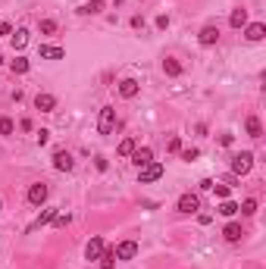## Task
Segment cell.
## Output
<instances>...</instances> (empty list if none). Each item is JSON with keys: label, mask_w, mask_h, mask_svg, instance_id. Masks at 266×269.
Listing matches in <instances>:
<instances>
[{"label": "cell", "mask_w": 266, "mask_h": 269, "mask_svg": "<svg viewBox=\"0 0 266 269\" xmlns=\"http://www.w3.org/2000/svg\"><path fill=\"white\" fill-rule=\"evenodd\" d=\"M251 169H254V154L251 150H241V154L232 157V172L235 175H248Z\"/></svg>", "instance_id": "cell-1"}, {"label": "cell", "mask_w": 266, "mask_h": 269, "mask_svg": "<svg viewBox=\"0 0 266 269\" xmlns=\"http://www.w3.org/2000/svg\"><path fill=\"white\" fill-rule=\"evenodd\" d=\"M113 128H116V110H113V107H103L100 116H97V132H100V135H110Z\"/></svg>", "instance_id": "cell-2"}, {"label": "cell", "mask_w": 266, "mask_h": 269, "mask_svg": "<svg viewBox=\"0 0 266 269\" xmlns=\"http://www.w3.org/2000/svg\"><path fill=\"white\" fill-rule=\"evenodd\" d=\"M157 179H163V166H160V163H147V166H141V172H138V182L141 185H150Z\"/></svg>", "instance_id": "cell-3"}, {"label": "cell", "mask_w": 266, "mask_h": 269, "mask_svg": "<svg viewBox=\"0 0 266 269\" xmlns=\"http://www.w3.org/2000/svg\"><path fill=\"white\" fill-rule=\"evenodd\" d=\"M198 210H201V197L198 194H182L179 197V213H198Z\"/></svg>", "instance_id": "cell-4"}, {"label": "cell", "mask_w": 266, "mask_h": 269, "mask_svg": "<svg viewBox=\"0 0 266 269\" xmlns=\"http://www.w3.org/2000/svg\"><path fill=\"white\" fill-rule=\"evenodd\" d=\"M75 166V160L69 157V150H53V169H60V172H69Z\"/></svg>", "instance_id": "cell-5"}, {"label": "cell", "mask_w": 266, "mask_h": 269, "mask_svg": "<svg viewBox=\"0 0 266 269\" xmlns=\"http://www.w3.org/2000/svg\"><path fill=\"white\" fill-rule=\"evenodd\" d=\"M44 201H47V185H44V182H38V185H31V188H28V204H34V207H41Z\"/></svg>", "instance_id": "cell-6"}, {"label": "cell", "mask_w": 266, "mask_h": 269, "mask_svg": "<svg viewBox=\"0 0 266 269\" xmlns=\"http://www.w3.org/2000/svg\"><path fill=\"white\" fill-rule=\"evenodd\" d=\"M132 163H135L138 169L147 166V163H154V150H150V147H135L132 150Z\"/></svg>", "instance_id": "cell-7"}, {"label": "cell", "mask_w": 266, "mask_h": 269, "mask_svg": "<svg viewBox=\"0 0 266 269\" xmlns=\"http://www.w3.org/2000/svg\"><path fill=\"white\" fill-rule=\"evenodd\" d=\"M198 41L204 44V47H213V44L219 41V28H216V25H204L201 34H198Z\"/></svg>", "instance_id": "cell-8"}, {"label": "cell", "mask_w": 266, "mask_h": 269, "mask_svg": "<svg viewBox=\"0 0 266 269\" xmlns=\"http://www.w3.org/2000/svg\"><path fill=\"white\" fill-rule=\"evenodd\" d=\"M34 107H38L41 113H53V110H56V97H53V94H44V91H41V94L34 97Z\"/></svg>", "instance_id": "cell-9"}, {"label": "cell", "mask_w": 266, "mask_h": 269, "mask_svg": "<svg viewBox=\"0 0 266 269\" xmlns=\"http://www.w3.org/2000/svg\"><path fill=\"white\" fill-rule=\"evenodd\" d=\"M38 53L44 56V60H63V56H66V50H63V47H56V44H41Z\"/></svg>", "instance_id": "cell-10"}, {"label": "cell", "mask_w": 266, "mask_h": 269, "mask_svg": "<svg viewBox=\"0 0 266 269\" xmlns=\"http://www.w3.org/2000/svg\"><path fill=\"white\" fill-rule=\"evenodd\" d=\"M138 91H141V88H138V81H135V78H122V81H119V94H122L125 100L138 97Z\"/></svg>", "instance_id": "cell-11"}, {"label": "cell", "mask_w": 266, "mask_h": 269, "mask_svg": "<svg viewBox=\"0 0 266 269\" xmlns=\"http://www.w3.org/2000/svg\"><path fill=\"white\" fill-rule=\"evenodd\" d=\"M135 254H138V244H135V241H122V244H116V260H132Z\"/></svg>", "instance_id": "cell-12"}, {"label": "cell", "mask_w": 266, "mask_h": 269, "mask_svg": "<svg viewBox=\"0 0 266 269\" xmlns=\"http://www.w3.org/2000/svg\"><path fill=\"white\" fill-rule=\"evenodd\" d=\"M245 38L248 41H263L266 38V25H263V22H251V25L245 28Z\"/></svg>", "instance_id": "cell-13"}, {"label": "cell", "mask_w": 266, "mask_h": 269, "mask_svg": "<svg viewBox=\"0 0 266 269\" xmlns=\"http://www.w3.org/2000/svg\"><path fill=\"white\" fill-rule=\"evenodd\" d=\"M229 25H232V28H245V25H248V9H245V6L232 9V16H229Z\"/></svg>", "instance_id": "cell-14"}, {"label": "cell", "mask_w": 266, "mask_h": 269, "mask_svg": "<svg viewBox=\"0 0 266 269\" xmlns=\"http://www.w3.org/2000/svg\"><path fill=\"white\" fill-rule=\"evenodd\" d=\"M103 6H107L103 0H88V3L78 6V13H82V16H94V13H103Z\"/></svg>", "instance_id": "cell-15"}, {"label": "cell", "mask_w": 266, "mask_h": 269, "mask_svg": "<svg viewBox=\"0 0 266 269\" xmlns=\"http://www.w3.org/2000/svg\"><path fill=\"white\" fill-rule=\"evenodd\" d=\"M100 254H103V238H91L88 248H85V257H88V260H97Z\"/></svg>", "instance_id": "cell-16"}, {"label": "cell", "mask_w": 266, "mask_h": 269, "mask_svg": "<svg viewBox=\"0 0 266 269\" xmlns=\"http://www.w3.org/2000/svg\"><path fill=\"white\" fill-rule=\"evenodd\" d=\"M223 235H226V241H232V244H235V241H241V235H245V229H241L238 222H229V226L223 229Z\"/></svg>", "instance_id": "cell-17"}, {"label": "cell", "mask_w": 266, "mask_h": 269, "mask_svg": "<svg viewBox=\"0 0 266 269\" xmlns=\"http://www.w3.org/2000/svg\"><path fill=\"white\" fill-rule=\"evenodd\" d=\"M163 72H166L169 78L182 75V63H179V60H172V56H166V60H163Z\"/></svg>", "instance_id": "cell-18"}, {"label": "cell", "mask_w": 266, "mask_h": 269, "mask_svg": "<svg viewBox=\"0 0 266 269\" xmlns=\"http://www.w3.org/2000/svg\"><path fill=\"white\" fill-rule=\"evenodd\" d=\"M56 213H60L56 207H47V210H44V213H41L38 219H34V226H31V229H38V226H47V222H53V216H56Z\"/></svg>", "instance_id": "cell-19"}, {"label": "cell", "mask_w": 266, "mask_h": 269, "mask_svg": "<svg viewBox=\"0 0 266 269\" xmlns=\"http://www.w3.org/2000/svg\"><path fill=\"white\" fill-rule=\"evenodd\" d=\"M97 260H100V269H113V266H116V251H107V248H103V254L97 257Z\"/></svg>", "instance_id": "cell-20"}, {"label": "cell", "mask_w": 266, "mask_h": 269, "mask_svg": "<svg viewBox=\"0 0 266 269\" xmlns=\"http://www.w3.org/2000/svg\"><path fill=\"white\" fill-rule=\"evenodd\" d=\"M9 69H13V75H25L28 72V60L25 56H16V60H9Z\"/></svg>", "instance_id": "cell-21"}, {"label": "cell", "mask_w": 266, "mask_h": 269, "mask_svg": "<svg viewBox=\"0 0 266 269\" xmlns=\"http://www.w3.org/2000/svg\"><path fill=\"white\" fill-rule=\"evenodd\" d=\"M25 44H28V31L19 28V31L13 34V50H25Z\"/></svg>", "instance_id": "cell-22"}, {"label": "cell", "mask_w": 266, "mask_h": 269, "mask_svg": "<svg viewBox=\"0 0 266 269\" xmlns=\"http://www.w3.org/2000/svg\"><path fill=\"white\" fill-rule=\"evenodd\" d=\"M138 144H135V138H122V144L116 147V154L119 157H132V150H135Z\"/></svg>", "instance_id": "cell-23"}, {"label": "cell", "mask_w": 266, "mask_h": 269, "mask_svg": "<svg viewBox=\"0 0 266 269\" xmlns=\"http://www.w3.org/2000/svg\"><path fill=\"white\" fill-rule=\"evenodd\" d=\"M248 135H251V138H260V135H263V125H260L257 116H251V119H248Z\"/></svg>", "instance_id": "cell-24"}, {"label": "cell", "mask_w": 266, "mask_h": 269, "mask_svg": "<svg viewBox=\"0 0 266 269\" xmlns=\"http://www.w3.org/2000/svg\"><path fill=\"white\" fill-rule=\"evenodd\" d=\"M219 213H223V216H235V213H238V204H235V201H229V197H226V201L219 204Z\"/></svg>", "instance_id": "cell-25"}, {"label": "cell", "mask_w": 266, "mask_h": 269, "mask_svg": "<svg viewBox=\"0 0 266 269\" xmlns=\"http://www.w3.org/2000/svg\"><path fill=\"white\" fill-rule=\"evenodd\" d=\"M238 210H241L245 216H254V213H257V201H245V204H238Z\"/></svg>", "instance_id": "cell-26"}, {"label": "cell", "mask_w": 266, "mask_h": 269, "mask_svg": "<svg viewBox=\"0 0 266 269\" xmlns=\"http://www.w3.org/2000/svg\"><path fill=\"white\" fill-rule=\"evenodd\" d=\"M38 28H41V34H53V31H56V22H53V19H41Z\"/></svg>", "instance_id": "cell-27"}, {"label": "cell", "mask_w": 266, "mask_h": 269, "mask_svg": "<svg viewBox=\"0 0 266 269\" xmlns=\"http://www.w3.org/2000/svg\"><path fill=\"white\" fill-rule=\"evenodd\" d=\"M166 150H172V154H179V150H182V138H179V135H172L169 141H166Z\"/></svg>", "instance_id": "cell-28"}, {"label": "cell", "mask_w": 266, "mask_h": 269, "mask_svg": "<svg viewBox=\"0 0 266 269\" xmlns=\"http://www.w3.org/2000/svg\"><path fill=\"white\" fill-rule=\"evenodd\" d=\"M69 222H72V216H69V213H56L53 216V226H60V229H66Z\"/></svg>", "instance_id": "cell-29"}, {"label": "cell", "mask_w": 266, "mask_h": 269, "mask_svg": "<svg viewBox=\"0 0 266 269\" xmlns=\"http://www.w3.org/2000/svg\"><path fill=\"white\" fill-rule=\"evenodd\" d=\"M13 119H6V116H3V119H0V135H13Z\"/></svg>", "instance_id": "cell-30"}, {"label": "cell", "mask_w": 266, "mask_h": 269, "mask_svg": "<svg viewBox=\"0 0 266 269\" xmlns=\"http://www.w3.org/2000/svg\"><path fill=\"white\" fill-rule=\"evenodd\" d=\"M198 157H201V150H198V147H188V150H182V160H185V163H191V160H198Z\"/></svg>", "instance_id": "cell-31"}, {"label": "cell", "mask_w": 266, "mask_h": 269, "mask_svg": "<svg viewBox=\"0 0 266 269\" xmlns=\"http://www.w3.org/2000/svg\"><path fill=\"white\" fill-rule=\"evenodd\" d=\"M94 166H97L100 172H107V169H110V163H107V157H97V160H94Z\"/></svg>", "instance_id": "cell-32"}, {"label": "cell", "mask_w": 266, "mask_h": 269, "mask_svg": "<svg viewBox=\"0 0 266 269\" xmlns=\"http://www.w3.org/2000/svg\"><path fill=\"white\" fill-rule=\"evenodd\" d=\"M213 188H216V197H223V201L229 197V185H213Z\"/></svg>", "instance_id": "cell-33"}, {"label": "cell", "mask_w": 266, "mask_h": 269, "mask_svg": "<svg viewBox=\"0 0 266 269\" xmlns=\"http://www.w3.org/2000/svg\"><path fill=\"white\" fill-rule=\"evenodd\" d=\"M6 34H13V25H9V22H0V38H6Z\"/></svg>", "instance_id": "cell-34"}, {"label": "cell", "mask_w": 266, "mask_h": 269, "mask_svg": "<svg viewBox=\"0 0 266 269\" xmlns=\"http://www.w3.org/2000/svg\"><path fill=\"white\" fill-rule=\"evenodd\" d=\"M232 141H235V135H219V144L223 147H232Z\"/></svg>", "instance_id": "cell-35"}, {"label": "cell", "mask_w": 266, "mask_h": 269, "mask_svg": "<svg viewBox=\"0 0 266 269\" xmlns=\"http://www.w3.org/2000/svg\"><path fill=\"white\" fill-rule=\"evenodd\" d=\"M47 138H50V132H44V128H41V132H38V144L44 147V144H47Z\"/></svg>", "instance_id": "cell-36"}, {"label": "cell", "mask_w": 266, "mask_h": 269, "mask_svg": "<svg viewBox=\"0 0 266 269\" xmlns=\"http://www.w3.org/2000/svg\"><path fill=\"white\" fill-rule=\"evenodd\" d=\"M169 25V16H157V28H166Z\"/></svg>", "instance_id": "cell-37"}, {"label": "cell", "mask_w": 266, "mask_h": 269, "mask_svg": "<svg viewBox=\"0 0 266 269\" xmlns=\"http://www.w3.org/2000/svg\"><path fill=\"white\" fill-rule=\"evenodd\" d=\"M213 188V179H201V191H210Z\"/></svg>", "instance_id": "cell-38"}, {"label": "cell", "mask_w": 266, "mask_h": 269, "mask_svg": "<svg viewBox=\"0 0 266 269\" xmlns=\"http://www.w3.org/2000/svg\"><path fill=\"white\" fill-rule=\"evenodd\" d=\"M210 219H213L210 213H201V216H198V222H201V226H210Z\"/></svg>", "instance_id": "cell-39"}, {"label": "cell", "mask_w": 266, "mask_h": 269, "mask_svg": "<svg viewBox=\"0 0 266 269\" xmlns=\"http://www.w3.org/2000/svg\"><path fill=\"white\" fill-rule=\"evenodd\" d=\"M0 66H3V56H0Z\"/></svg>", "instance_id": "cell-40"}, {"label": "cell", "mask_w": 266, "mask_h": 269, "mask_svg": "<svg viewBox=\"0 0 266 269\" xmlns=\"http://www.w3.org/2000/svg\"><path fill=\"white\" fill-rule=\"evenodd\" d=\"M0 210H3V201H0Z\"/></svg>", "instance_id": "cell-41"}]
</instances>
